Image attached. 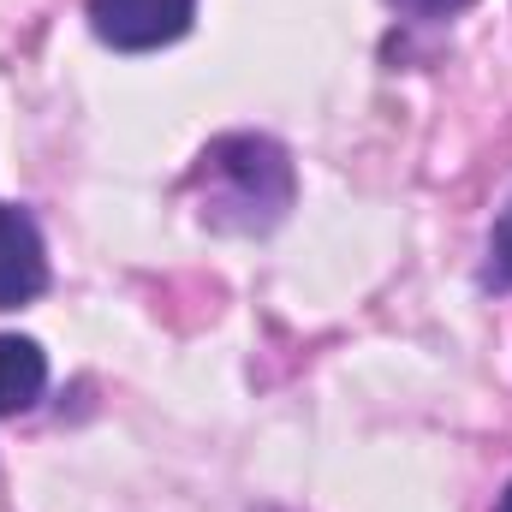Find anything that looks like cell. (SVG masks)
Segmentation results:
<instances>
[{"label":"cell","instance_id":"1","mask_svg":"<svg viewBox=\"0 0 512 512\" xmlns=\"http://www.w3.org/2000/svg\"><path fill=\"white\" fill-rule=\"evenodd\" d=\"M203 185V221L221 233H268L292 209V161L268 137H221L197 161Z\"/></svg>","mask_w":512,"mask_h":512},{"label":"cell","instance_id":"2","mask_svg":"<svg viewBox=\"0 0 512 512\" xmlns=\"http://www.w3.org/2000/svg\"><path fill=\"white\" fill-rule=\"evenodd\" d=\"M197 18V0H90V24L108 48L143 54L161 42H179Z\"/></svg>","mask_w":512,"mask_h":512},{"label":"cell","instance_id":"3","mask_svg":"<svg viewBox=\"0 0 512 512\" xmlns=\"http://www.w3.org/2000/svg\"><path fill=\"white\" fill-rule=\"evenodd\" d=\"M42 286H48V251H42L36 221L24 209L0 203V310L30 304Z\"/></svg>","mask_w":512,"mask_h":512},{"label":"cell","instance_id":"4","mask_svg":"<svg viewBox=\"0 0 512 512\" xmlns=\"http://www.w3.org/2000/svg\"><path fill=\"white\" fill-rule=\"evenodd\" d=\"M48 387V358L36 340L24 334H0V417L12 411H30Z\"/></svg>","mask_w":512,"mask_h":512},{"label":"cell","instance_id":"5","mask_svg":"<svg viewBox=\"0 0 512 512\" xmlns=\"http://www.w3.org/2000/svg\"><path fill=\"white\" fill-rule=\"evenodd\" d=\"M405 18H453V12H465L471 0H393Z\"/></svg>","mask_w":512,"mask_h":512},{"label":"cell","instance_id":"6","mask_svg":"<svg viewBox=\"0 0 512 512\" xmlns=\"http://www.w3.org/2000/svg\"><path fill=\"white\" fill-rule=\"evenodd\" d=\"M495 256H501V268L512 274V215H507V227H501V245H495Z\"/></svg>","mask_w":512,"mask_h":512},{"label":"cell","instance_id":"7","mask_svg":"<svg viewBox=\"0 0 512 512\" xmlns=\"http://www.w3.org/2000/svg\"><path fill=\"white\" fill-rule=\"evenodd\" d=\"M495 512H512V483H507V495H501V507H495Z\"/></svg>","mask_w":512,"mask_h":512}]
</instances>
